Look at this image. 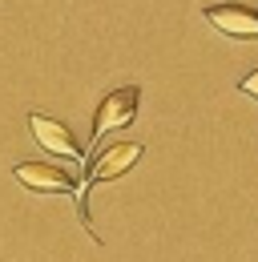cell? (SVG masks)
<instances>
[{"instance_id":"1","label":"cell","mask_w":258,"mask_h":262,"mask_svg":"<svg viewBox=\"0 0 258 262\" xmlns=\"http://www.w3.org/2000/svg\"><path fill=\"white\" fill-rule=\"evenodd\" d=\"M137 158H141V141H113V145H105L93 162L85 165V182L77 186V214H81V222H85V230H89L93 238H97V230L89 226V210H85L89 190L101 186V182H113V178L129 173V165L137 162Z\"/></svg>"},{"instance_id":"2","label":"cell","mask_w":258,"mask_h":262,"mask_svg":"<svg viewBox=\"0 0 258 262\" xmlns=\"http://www.w3.org/2000/svg\"><path fill=\"white\" fill-rule=\"evenodd\" d=\"M137 105H141V89L137 85H121V89L105 93L97 101V113H93V141L105 137V133L129 129L133 117H137Z\"/></svg>"},{"instance_id":"3","label":"cell","mask_w":258,"mask_h":262,"mask_svg":"<svg viewBox=\"0 0 258 262\" xmlns=\"http://www.w3.org/2000/svg\"><path fill=\"white\" fill-rule=\"evenodd\" d=\"M12 178L32 190V194H73L77 198V178L61 169V165H49V162H16L12 165Z\"/></svg>"},{"instance_id":"4","label":"cell","mask_w":258,"mask_h":262,"mask_svg":"<svg viewBox=\"0 0 258 262\" xmlns=\"http://www.w3.org/2000/svg\"><path fill=\"white\" fill-rule=\"evenodd\" d=\"M202 16L230 40H258V12L246 4H206Z\"/></svg>"},{"instance_id":"5","label":"cell","mask_w":258,"mask_h":262,"mask_svg":"<svg viewBox=\"0 0 258 262\" xmlns=\"http://www.w3.org/2000/svg\"><path fill=\"white\" fill-rule=\"evenodd\" d=\"M29 133L40 141V149H49L57 158H69V162H85V149L77 145V137L64 121H53L45 113H29Z\"/></svg>"},{"instance_id":"6","label":"cell","mask_w":258,"mask_h":262,"mask_svg":"<svg viewBox=\"0 0 258 262\" xmlns=\"http://www.w3.org/2000/svg\"><path fill=\"white\" fill-rule=\"evenodd\" d=\"M238 89H242L246 97H254V101H258V69H254V73H246V77L238 81Z\"/></svg>"}]
</instances>
